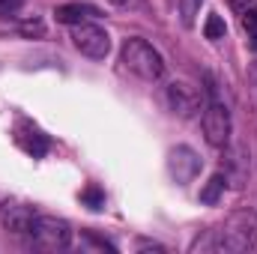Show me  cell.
Returning <instances> with one entry per match:
<instances>
[{
	"instance_id": "1",
	"label": "cell",
	"mask_w": 257,
	"mask_h": 254,
	"mask_svg": "<svg viewBox=\"0 0 257 254\" xmlns=\"http://www.w3.org/2000/svg\"><path fill=\"white\" fill-rule=\"evenodd\" d=\"M215 239L203 242V248H215V251H248L257 245V218L251 212L233 215L230 224L224 230H212Z\"/></svg>"
},
{
	"instance_id": "2",
	"label": "cell",
	"mask_w": 257,
	"mask_h": 254,
	"mask_svg": "<svg viewBox=\"0 0 257 254\" xmlns=\"http://www.w3.org/2000/svg\"><path fill=\"white\" fill-rule=\"evenodd\" d=\"M120 60L132 75L144 78V81H159L165 75V60L162 54L147 42V39H126L123 42V51H120Z\"/></svg>"
},
{
	"instance_id": "3",
	"label": "cell",
	"mask_w": 257,
	"mask_h": 254,
	"mask_svg": "<svg viewBox=\"0 0 257 254\" xmlns=\"http://www.w3.org/2000/svg\"><path fill=\"white\" fill-rule=\"evenodd\" d=\"M30 239L45 251H63L72 242V227L57 215H36L30 224Z\"/></svg>"
},
{
	"instance_id": "4",
	"label": "cell",
	"mask_w": 257,
	"mask_h": 254,
	"mask_svg": "<svg viewBox=\"0 0 257 254\" xmlns=\"http://www.w3.org/2000/svg\"><path fill=\"white\" fill-rule=\"evenodd\" d=\"M72 42H75V48L81 54H87L93 60H105L108 51H111V36L99 24H90V21L72 27Z\"/></svg>"
},
{
	"instance_id": "5",
	"label": "cell",
	"mask_w": 257,
	"mask_h": 254,
	"mask_svg": "<svg viewBox=\"0 0 257 254\" xmlns=\"http://www.w3.org/2000/svg\"><path fill=\"white\" fill-rule=\"evenodd\" d=\"M203 135L212 147H227L230 141V111L218 99H212L203 108Z\"/></svg>"
},
{
	"instance_id": "6",
	"label": "cell",
	"mask_w": 257,
	"mask_h": 254,
	"mask_svg": "<svg viewBox=\"0 0 257 254\" xmlns=\"http://www.w3.org/2000/svg\"><path fill=\"white\" fill-rule=\"evenodd\" d=\"M168 171H171V177L180 186H186V183H192L194 177L200 174V156L194 153L192 147H174L168 153Z\"/></svg>"
},
{
	"instance_id": "7",
	"label": "cell",
	"mask_w": 257,
	"mask_h": 254,
	"mask_svg": "<svg viewBox=\"0 0 257 254\" xmlns=\"http://www.w3.org/2000/svg\"><path fill=\"white\" fill-rule=\"evenodd\" d=\"M36 212L33 206L21 203V200H3L0 203V224L9 230V233H30V224H33Z\"/></svg>"
},
{
	"instance_id": "8",
	"label": "cell",
	"mask_w": 257,
	"mask_h": 254,
	"mask_svg": "<svg viewBox=\"0 0 257 254\" xmlns=\"http://www.w3.org/2000/svg\"><path fill=\"white\" fill-rule=\"evenodd\" d=\"M168 102H171V111L174 114H180V117H194L200 108H203V102H200V93L194 90L192 84H186V81H174L171 87H168Z\"/></svg>"
},
{
	"instance_id": "9",
	"label": "cell",
	"mask_w": 257,
	"mask_h": 254,
	"mask_svg": "<svg viewBox=\"0 0 257 254\" xmlns=\"http://www.w3.org/2000/svg\"><path fill=\"white\" fill-rule=\"evenodd\" d=\"M54 18L60 24H72L75 27V24H84L90 18H99V9L90 6V3H63V6L54 9Z\"/></svg>"
},
{
	"instance_id": "10",
	"label": "cell",
	"mask_w": 257,
	"mask_h": 254,
	"mask_svg": "<svg viewBox=\"0 0 257 254\" xmlns=\"http://www.w3.org/2000/svg\"><path fill=\"white\" fill-rule=\"evenodd\" d=\"M224 186H227V177L224 174H212L206 180V186L200 189V203H218V197L224 194Z\"/></svg>"
},
{
	"instance_id": "11",
	"label": "cell",
	"mask_w": 257,
	"mask_h": 254,
	"mask_svg": "<svg viewBox=\"0 0 257 254\" xmlns=\"http://www.w3.org/2000/svg\"><path fill=\"white\" fill-rule=\"evenodd\" d=\"M18 144L33 156V159H42L45 153H48V141H45V135H39V132H30V135H18Z\"/></svg>"
},
{
	"instance_id": "12",
	"label": "cell",
	"mask_w": 257,
	"mask_h": 254,
	"mask_svg": "<svg viewBox=\"0 0 257 254\" xmlns=\"http://www.w3.org/2000/svg\"><path fill=\"white\" fill-rule=\"evenodd\" d=\"M18 33L27 36V39H42L45 36V21L42 18H27V21L18 24Z\"/></svg>"
},
{
	"instance_id": "13",
	"label": "cell",
	"mask_w": 257,
	"mask_h": 254,
	"mask_svg": "<svg viewBox=\"0 0 257 254\" xmlns=\"http://www.w3.org/2000/svg\"><path fill=\"white\" fill-rule=\"evenodd\" d=\"M224 33H227L224 18H221V15H209L206 24H203V36H206V39H224Z\"/></svg>"
},
{
	"instance_id": "14",
	"label": "cell",
	"mask_w": 257,
	"mask_h": 254,
	"mask_svg": "<svg viewBox=\"0 0 257 254\" xmlns=\"http://www.w3.org/2000/svg\"><path fill=\"white\" fill-rule=\"evenodd\" d=\"M81 200H84L90 209H102V206H105V191L99 189V186H87V189L81 191Z\"/></svg>"
},
{
	"instance_id": "15",
	"label": "cell",
	"mask_w": 257,
	"mask_h": 254,
	"mask_svg": "<svg viewBox=\"0 0 257 254\" xmlns=\"http://www.w3.org/2000/svg\"><path fill=\"white\" fill-rule=\"evenodd\" d=\"M242 27L248 30V39H251V48L257 51V6L242 12Z\"/></svg>"
},
{
	"instance_id": "16",
	"label": "cell",
	"mask_w": 257,
	"mask_h": 254,
	"mask_svg": "<svg viewBox=\"0 0 257 254\" xmlns=\"http://www.w3.org/2000/svg\"><path fill=\"white\" fill-rule=\"evenodd\" d=\"M200 3H203V0H180V15H183V24H194V15L200 12Z\"/></svg>"
},
{
	"instance_id": "17",
	"label": "cell",
	"mask_w": 257,
	"mask_h": 254,
	"mask_svg": "<svg viewBox=\"0 0 257 254\" xmlns=\"http://www.w3.org/2000/svg\"><path fill=\"white\" fill-rule=\"evenodd\" d=\"M24 0H0V18H9V15H18Z\"/></svg>"
},
{
	"instance_id": "18",
	"label": "cell",
	"mask_w": 257,
	"mask_h": 254,
	"mask_svg": "<svg viewBox=\"0 0 257 254\" xmlns=\"http://www.w3.org/2000/svg\"><path fill=\"white\" fill-rule=\"evenodd\" d=\"M114 3H126V0H114Z\"/></svg>"
}]
</instances>
